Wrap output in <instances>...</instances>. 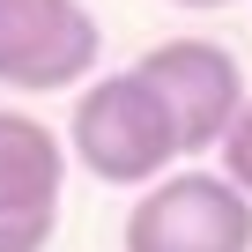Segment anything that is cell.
I'll use <instances>...</instances> for the list:
<instances>
[{
	"mask_svg": "<svg viewBox=\"0 0 252 252\" xmlns=\"http://www.w3.org/2000/svg\"><path fill=\"white\" fill-rule=\"evenodd\" d=\"M67 156L104 186H156V178H171L186 141H178V119H171L163 89L141 67H126V74H96L74 96Z\"/></svg>",
	"mask_w": 252,
	"mask_h": 252,
	"instance_id": "1",
	"label": "cell"
},
{
	"mask_svg": "<svg viewBox=\"0 0 252 252\" xmlns=\"http://www.w3.org/2000/svg\"><path fill=\"white\" fill-rule=\"evenodd\" d=\"M126 252H252V193L222 171H171L141 186L126 215Z\"/></svg>",
	"mask_w": 252,
	"mask_h": 252,
	"instance_id": "2",
	"label": "cell"
},
{
	"mask_svg": "<svg viewBox=\"0 0 252 252\" xmlns=\"http://www.w3.org/2000/svg\"><path fill=\"white\" fill-rule=\"evenodd\" d=\"M104 30L82 0H0V82L23 96L89 89Z\"/></svg>",
	"mask_w": 252,
	"mask_h": 252,
	"instance_id": "3",
	"label": "cell"
},
{
	"mask_svg": "<svg viewBox=\"0 0 252 252\" xmlns=\"http://www.w3.org/2000/svg\"><path fill=\"white\" fill-rule=\"evenodd\" d=\"M134 67L163 89V104H171V119H178L186 156L222 149L230 126H237L245 104H252V96H245V67H237V52L215 45V37H163V45H149Z\"/></svg>",
	"mask_w": 252,
	"mask_h": 252,
	"instance_id": "4",
	"label": "cell"
},
{
	"mask_svg": "<svg viewBox=\"0 0 252 252\" xmlns=\"http://www.w3.org/2000/svg\"><path fill=\"white\" fill-rule=\"evenodd\" d=\"M67 134H52L30 111H0V208H60Z\"/></svg>",
	"mask_w": 252,
	"mask_h": 252,
	"instance_id": "5",
	"label": "cell"
},
{
	"mask_svg": "<svg viewBox=\"0 0 252 252\" xmlns=\"http://www.w3.org/2000/svg\"><path fill=\"white\" fill-rule=\"evenodd\" d=\"M52 222H60V208H0V252H45L52 245Z\"/></svg>",
	"mask_w": 252,
	"mask_h": 252,
	"instance_id": "6",
	"label": "cell"
},
{
	"mask_svg": "<svg viewBox=\"0 0 252 252\" xmlns=\"http://www.w3.org/2000/svg\"><path fill=\"white\" fill-rule=\"evenodd\" d=\"M222 178L252 193V104H245V119L230 126V141H222Z\"/></svg>",
	"mask_w": 252,
	"mask_h": 252,
	"instance_id": "7",
	"label": "cell"
},
{
	"mask_svg": "<svg viewBox=\"0 0 252 252\" xmlns=\"http://www.w3.org/2000/svg\"><path fill=\"white\" fill-rule=\"evenodd\" d=\"M171 8H230V0H171Z\"/></svg>",
	"mask_w": 252,
	"mask_h": 252,
	"instance_id": "8",
	"label": "cell"
}]
</instances>
